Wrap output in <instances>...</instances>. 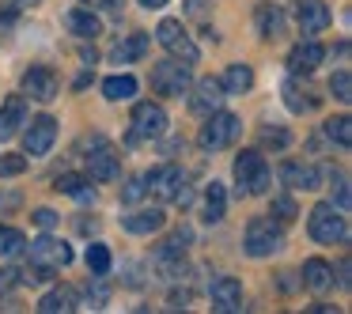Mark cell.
<instances>
[{"label":"cell","instance_id":"obj_13","mask_svg":"<svg viewBox=\"0 0 352 314\" xmlns=\"http://www.w3.org/2000/svg\"><path fill=\"white\" fill-rule=\"evenodd\" d=\"M23 95L34 102H54L61 95V80H57V72L50 65H31L23 72Z\"/></svg>","mask_w":352,"mask_h":314},{"label":"cell","instance_id":"obj_32","mask_svg":"<svg viewBox=\"0 0 352 314\" xmlns=\"http://www.w3.org/2000/svg\"><path fill=\"white\" fill-rule=\"evenodd\" d=\"M326 140H333L337 148H349L352 144V117L349 114L329 117V122H326Z\"/></svg>","mask_w":352,"mask_h":314},{"label":"cell","instance_id":"obj_17","mask_svg":"<svg viewBox=\"0 0 352 314\" xmlns=\"http://www.w3.org/2000/svg\"><path fill=\"white\" fill-rule=\"evenodd\" d=\"M208 295H212V311H220V314L243 311V284L235 276H216L208 284Z\"/></svg>","mask_w":352,"mask_h":314},{"label":"cell","instance_id":"obj_39","mask_svg":"<svg viewBox=\"0 0 352 314\" xmlns=\"http://www.w3.org/2000/svg\"><path fill=\"white\" fill-rule=\"evenodd\" d=\"M27 170V155H0V178H16Z\"/></svg>","mask_w":352,"mask_h":314},{"label":"cell","instance_id":"obj_19","mask_svg":"<svg viewBox=\"0 0 352 314\" xmlns=\"http://www.w3.org/2000/svg\"><path fill=\"white\" fill-rule=\"evenodd\" d=\"M122 227L129 231V235H155V231L167 227V212H163L160 205H152V208H137V212L122 216Z\"/></svg>","mask_w":352,"mask_h":314},{"label":"cell","instance_id":"obj_1","mask_svg":"<svg viewBox=\"0 0 352 314\" xmlns=\"http://www.w3.org/2000/svg\"><path fill=\"white\" fill-rule=\"evenodd\" d=\"M307 231H311L314 243L322 246H337L349 243V220H344V208H337L333 201H318L307 216Z\"/></svg>","mask_w":352,"mask_h":314},{"label":"cell","instance_id":"obj_36","mask_svg":"<svg viewBox=\"0 0 352 314\" xmlns=\"http://www.w3.org/2000/svg\"><path fill=\"white\" fill-rule=\"evenodd\" d=\"M326 175H329V182H333V186H329V190H333V205L337 208H349V175L337 170V167H329Z\"/></svg>","mask_w":352,"mask_h":314},{"label":"cell","instance_id":"obj_9","mask_svg":"<svg viewBox=\"0 0 352 314\" xmlns=\"http://www.w3.org/2000/svg\"><path fill=\"white\" fill-rule=\"evenodd\" d=\"M23 250L31 254L34 265H46V269H54V273H61L65 265H72V246L65 243V238H54L50 231L38 235L31 246H23Z\"/></svg>","mask_w":352,"mask_h":314},{"label":"cell","instance_id":"obj_3","mask_svg":"<svg viewBox=\"0 0 352 314\" xmlns=\"http://www.w3.org/2000/svg\"><path fill=\"white\" fill-rule=\"evenodd\" d=\"M243 250L250 258H273V254H280L284 250V223H276L273 216H254V220H246Z\"/></svg>","mask_w":352,"mask_h":314},{"label":"cell","instance_id":"obj_15","mask_svg":"<svg viewBox=\"0 0 352 314\" xmlns=\"http://www.w3.org/2000/svg\"><path fill=\"white\" fill-rule=\"evenodd\" d=\"M186 95H190V110H193L197 117H208L212 110L223 106V99H228L216 76H201L197 84H190V91H186Z\"/></svg>","mask_w":352,"mask_h":314},{"label":"cell","instance_id":"obj_30","mask_svg":"<svg viewBox=\"0 0 352 314\" xmlns=\"http://www.w3.org/2000/svg\"><path fill=\"white\" fill-rule=\"evenodd\" d=\"M193 243V231L190 227H178L175 235H167L160 246H155V261H167V258H182L186 246Z\"/></svg>","mask_w":352,"mask_h":314},{"label":"cell","instance_id":"obj_35","mask_svg":"<svg viewBox=\"0 0 352 314\" xmlns=\"http://www.w3.org/2000/svg\"><path fill=\"white\" fill-rule=\"evenodd\" d=\"M329 91H333L337 102H352V72L349 69H337L329 76Z\"/></svg>","mask_w":352,"mask_h":314},{"label":"cell","instance_id":"obj_11","mask_svg":"<svg viewBox=\"0 0 352 314\" xmlns=\"http://www.w3.org/2000/svg\"><path fill=\"white\" fill-rule=\"evenodd\" d=\"M23 155H31V159H42V155L54 148V140H57V122L50 114H42V117H31V122H23Z\"/></svg>","mask_w":352,"mask_h":314},{"label":"cell","instance_id":"obj_38","mask_svg":"<svg viewBox=\"0 0 352 314\" xmlns=\"http://www.w3.org/2000/svg\"><path fill=\"white\" fill-rule=\"evenodd\" d=\"M87 269H91V273H102V276L110 273V250H107L102 243H91V246H87Z\"/></svg>","mask_w":352,"mask_h":314},{"label":"cell","instance_id":"obj_46","mask_svg":"<svg viewBox=\"0 0 352 314\" xmlns=\"http://www.w3.org/2000/svg\"><path fill=\"white\" fill-rule=\"evenodd\" d=\"M140 4H144L148 12H160V8H167L170 0H140Z\"/></svg>","mask_w":352,"mask_h":314},{"label":"cell","instance_id":"obj_40","mask_svg":"<svg viewBox=\"0 0 352 314\" xmlns=\"http://www.w3.org/2000/svg\"><path fill=\"white\" fill-rule=\"evenodd\" d=\"M84 8L107 12V16H122V12H125V0H84Z\"/></svg>","mask_w":352,"mask_h":314},{"label":"cell","instance_id":"obj_33","mask_svg":"<svg viewBox=\"0 0 352 314\" xmlns=\"http://www.w3.org/2000/svg\"><path fill=\"white\" fill-rule=\"evenodd\" d=\"M258 144L261 148H273V152H284L292 144V133L280 129V125H261L258 129Z\"/></svg>","mask_w":352,"mask_h":314},{"label":"cell","instance_id":"obj_41","mask_svg":"<svg viewBox=\"0 0 352 314\" xmlns=\"http://www.w3.org/2000/svg\"><path fill=\"white\" fill-rule=\"evenodd\" d=\"M140 197H148V193H144V178H129V182H125V190H122V201H125V205H137V201Z\"/></svg>","mask_w":352,"mask_h":314},{"label":"cell","instance_id":"obj_26","mask_svg":"<svg viewBox=\"0 0 352 314\" xmlns=\"http://www.w3.org/2000/svg\"><path fill=\"white\" fill-rule=\"evenodd\" d=\"M223 212H228V190H223V182H208L205 201H201V220H205V223H220Z\"/></svg>","mask_w":352,"mask_h":314},{"label":"cell","instance_id":"obj_2","mask_svg":"<svg viewBox=\"0 0 352 314\" xmlns=\"http://www.w3.org/2000/svg\"><path fill=\"white\" fill-rule=\"evenodd\" d=\"M235 186H239V197H258V193L269 190V182H273V170H269L265 155L258 152V148H246V152L235 155Z\"/></svg>","mask_w":352,"mask_h":314},{"label":"cell","instance_id":"obj_44","mask_svg":"<svg viewBox=\"0 0 352 314\" xmlns=\"http://www.w3.org/2000/svg\"><path fill=\"white\" fill-rule=\"evenodd\" d=\"M19 284V269H0V288H16Z\"/></svg>","mask_w":352,"mask_h":314},{"label":"cell","instance_id":"obj_21","mask_svg":"<svg viewBox=\"0 0 352 314\" xmlns=\"http://www.w3.org/2000/svg\"><path fill=\"white\" fill-rule=\"evenodd\" d=\"M299 280H303V288L311 295H326V291H333V265L322 258H311V261H303V276Z\"/></svg>","mask_w":352,"mask_h":314},{"label":"cell","instance_id":"obj_12","mask_svg":"<svg viewBox=\"0 0 352 314\" xmlns=\"http://www.w3.org/2000/svg\"><path fill=\"white\" fill-rule=\"evenodd\" d=\"M140 178H144L148 197H160V201H175V193L186 186V175H182L178 163H163V167L148 170V175H140Z\"/></svg>","mask_w":352,"mask_h":314},{"label":"cell","instance_id":"obj_34","mask_svg":"<svg viewBox=\"0 0 352 314\" xmlns=\"http://www.w3.org/2000/svg\"><path fill=\"white\" fill-rule=\"evenodd\" d=\"M80 291V288H76ZM80 295L87 299V303L95 306V311H99V306H107V299H110V288H107V280H102V273H95L91 280L84 284V291H80Z\"/></svg>","mask_w":352,"mask_h":314},{"label":"cell","instance_id":"obj_47","mask_svg":"<svg viewBox=\"0 0 352 314\" xmlns=\"http://www.w3.org/2000/svg\"><path fill=\"white\" fill-rule=\"evenodd\" d=\"M337 273H341V276H337V284H341V288H349V261H341V269H337Z\"/></svg>","mask_w":352,"mask_h":314},{"label":"cell","instance_id":"obj_20","mask_svg":"<svg viewBox=\"0 0 352 314\" xmlns=\"http://www.w3.org/2000/svg\"><path fill=\"white\" fill-rule=\"evenodd\" d=\"M38 311L42 314H72V311H80V291L72 288V284H57V288H50L46 295L38 299Z\"/></svg>","mask_w":352,"mask_h":314},{"label":"cell","instance_id":"obj_43","mask_svg":"<svg viewBox=\"0 0 352 314\" xmlns=\"http://www.w3.org/2000/svg\"><path fill=\"white\" fill-rule=\"evenodd\" d=\"M186 12H190L193 19H201V23H205V19H208V0H186Z\"/></svg>","mask_w":352,"mask_h":314},{"label":"cell","instance_id":"obj_6","mask_svg":"<svg viewBox=\"0 0 352 314\" xmlns=\"http://www.w3.org/2000/svg\"><path fill=\"white\" fill-rule=\"evenodd\" d=\"M155 42L182 65H197V57H201L197 42L190 38V31L182 27V19H163V23L155 27Z\"/></svg>","mask_w":352,"mask_h":314},{"label":"cell","instance_id":"obj_24","mask_svg":"<svg viewBox=\"0 0 352 314\" xmlns=\"http://www.w3.org/2000/svg\"><path fill=\"white\" fill-rule=\"evenodd\" d=\"M65 27H69V34H76V38H84V42H91L95 34H102V23L91 8H69L65 12Z\"/></svg>","mask_w":352,"mask_h":314},{"label":"cell","instance_id":"obj_28","mask_svg":"<svg viewBox=\"0 0 352 314\" xmlns=\"http://www.w3.org/2000/svg\"><path fill=\"white\" fill-rule=\"evenodd\" d=\"M220 87L223 95H243L254 87V69L250 65H228V72L220 76Z\"/></svg>","mask_w":352,"mask_h":314},{"label":"cell","instance_id":"obj_10","mask_svg":"<svg viewBox=\"0 0 352 314\" xmlns=\"http://www.w3.org/2000/svg\"><path fill=\"white\" fill-rule=\"evenodd\" d=\"M292 16H296V27L303 38H314L333 23V12H329L326 0H292Z\"/></svg>","mask_w":352,"mask_h":314},{"label":"cell","instance_id":"obj_25","mask_svg":"<svg viewBox=\"0 0 352 314\" xmlns=\"http://www.w3.org/2000/svg\"><path fill=\"white\" fill-rule=\"evenodd\" d=\"M148 46H152V38H148L144 31H137V34H129V38L118 42L114 54H110V61L114 65H133V61H140V57L148 54Z\"/></svg>","mask_w":352,"mask_h":314},{"label":"cell","instance_id":"obj_7","mask_svg":"<svg viewBox=\"0 0 352 314\" xmlns=\"http://www.w3.org/2000/svg\"><path fill=\"white\" fill-rule=\"evenodd\" d=\"M190 84H193L190 65L175 61V57H170V61L152 65V91L163 95V99H182V95L190 91Z\"/></svg>","mask_w":352,"mask_h":314},{"label":"cell","instance_id":"obj_23","mask_svg":"<svg viewBox=\"0 0 352 314\" xmlns=\"http://www.w3.org/2000/svg\"><path fill=\"white\" fill-rule=\"evenodd\" d=\"M27 122V95H12L4 106H0V140H12Z\"/></svg>","mask_w":352,"mask_h":314},{"label":"cell","instance_id":"obj_16","mask_svg":"<svg viewBox=\"0 0 352 314\" xmlns=\"http://www.w3.org/2000/svg\"><path fill=\"white\" fill-rule=\"evenodd\" d=\"M280 95H284V106H288L292 114H311V110H318V102H322V95L314 91L311 84H303L299 76L284 80Z\"/></svg>","mask_w":352,"mask_h":314},{"label":"cell","instance_id":"obj_37","mask_svg":"<svg viewBox=\"0 0 352 314\" xmlns=\"http://www.w3.org/2000/svg\"><path fill=\"white\" fill-rule=\"evenodd\" d=\"M269 216H273L276 223H284V227H288V223L299 216V208H296V201L284 193V197H273V208H269Z\"/></svg>","mask_w":352,"mask_h":314},{"label":"cell","instance_id":"obj_31","mask_svg":"<svg viewBox=\"0 0 352 314\" xmlns=\"http://www.w3.org/2000/svg\"><path fill=\"white\" fill-rule=\"evenodd\" d=\"M23 246H27L23 231L8 227V223H0V258H19V254H23Z\"/></svg>","mask_w":352,"mask_h":314},{"label":"cell","instance_id":"obj_29","mask_svg":"<svg viewBox=\"0 0 352 314\" xmlns=\"http://www.w3.org/2000/svg\"><path fill=\"white\" fill-rule=\"evenodd\" d=\"M102 95H107L110 102H129L133 95H137V80H133L129 72H118V76H107V80H102Z\"/></svg>","mask_w":352,"mask_h":314},{"label":"cell","instance_id":"obj_45","mask_svg":"<svg viewBox=\"0 0 352 314\" xmlns=\"http://www.w3.org/2000/svg\"><path fill=\"white\" fill-rule=\"evenodd\" d=\"M76 231L80 235H95V231H99V220H76Z\"/></svg>","mask_w":352,"mask_h":314},{"label":"cell","instance_id":"obj_8","mask_svg":"<svg viewBox=\"0 0 352 314\" xmlns=\"http://www.w3.org/2000/svg\"><path fill=\"white\" fill-rule=\"evenodd\" d=\"M129 144H140V140H160L167 133V110L160 102H137L129 117Z\"/></svg>","mask_w":352,"mask_h":314},{"label":"cell","instance_id":"obj_18","mask_svg":"<svg viewBox=\"0 0 352 314\" xmlns=\"http://www.w3.org/2000/svg\"><path fill=\"white\" fill-rule=\"evenodd\" d=\"M322 61H326V49H322L314 38H303V42H299V46L288 54V69H292V76H311V72L318 69Z\"/></svg>","mask_w":352,"mask_h":314},{"label":"cell","instance_id":"obj_42","mask_svg":"<svg viewBox=\"0 0 352 314\" xmlns=\"http://www.w3.org/2000/svg\"><path fill=\"white\" fill-rule=\"evenodd\" d=\"M31 220L38 223L42 231H50V227L57 223V212H54V208H34V216H31Z\"/></svg>","mask_w":352,"mask_h":314},{"label":"cell","instance_id":"obj_5","mask_svg":"<svg viewBox=\"0 0 352 314\" xmlns=\"http://www.w3.org/2000/svg\"><path fill=\"white\" fill-rule=\"evenodd\" d=\"M84 144H87V155H84L87 178H95V182H114L122 175V155L114 152V144L107 137H91Z\"/></svg>","mask_w":352,"mask_h":314},{"label":"cell","instance_id":"obj_4","mask_svg":"<svg viewBox=\"0 0 352 314\" xmlns=\"http://www.w3.org/2000/svg\"><path fill=\"white\" fill-rule=\"evenodd\" d=\"M239 133H243V122H239L235 114H228V110H212V114L205 117V125H201V133H197V148L201 152H220V148L235 144Z\"/></svg>","mask_w":352,"mask_h":314},{"label":"cell","instance_id":"obj_14","mask_svg":"<svg viewBox=\"0 0 352 314\" xmlns=\"http://www.w3.org/2000/svg\"><path fill=\"white\" fill-rule=\"evenodd\" d=\"M280 182L288 186V190H303V193H314V190H322V170L314 167V163H307V159H284L280 163Z\"/></svg>","mask_w":352,"mask_h":314},{"label":"cell","instance_id":"obj_22","mask_svg":"<svg viewBox=\"0 0 352 314\" xmlns=\"http://www.w3.org/2000/svg\"><path fill=\"white\" fill-rule=\"evenodd\" d=\"M254 23H258V34H261L265 42L284 38V31H288V16H284L276 4H258V12H254Z\"/></svg>","mask_w":352,"mask_h":314},{"label":"cell","instance_id":"obj_27","mask_svg":"<svg viewBox=\"0 0 352 314\" xmlns=\"http://www.w3.org/2000/svg\"><path fill=\"white\" fill-rule=\"evenodd\" d=\"M54 190H57V193H65V197H76L80 205H87V201H95L91 178H84V175H57Z\"/></svg>","mask_w":352,"mask_h":314}]
</instances>
